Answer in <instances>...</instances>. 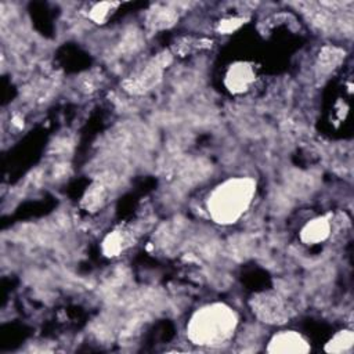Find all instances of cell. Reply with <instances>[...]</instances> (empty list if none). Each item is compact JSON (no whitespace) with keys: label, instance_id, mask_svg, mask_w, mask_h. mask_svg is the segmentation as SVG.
<instances>
[{"label":"cell","instance_id":"6da1fadb","mask_svg":"<svg viewBox=\"0 0 354 354\" xmlns=\"http://www.w3.org/2000/svg\"><path fill=\"white\" fill-rule=\"evenodd\" d=\"M254 189V181L248 177L230 178L216 187L207 201L212 218L220 224L235 223L249 207Z\"/></svg>","mask_w":354,"mask_h":354},{"label":"cell","instance_id":"52a82bcc","mask_svg":"<svg viewBox=\"0 0 354 354\" xmlns=\"http://www.w3.org/2000/svg\"><path fill=\"white\" fill-rule=\"evenodd\" d=\"M330 224L326 217H318L307 223L301 230V241L306 243H318L328 238Z\"/></svg>","mask_w":354,"mask_h":354},{"label":"cell","instance_id":"30bf717a","mask_svg":"<svg viewBox=\"0 0 354 354\" xmlns=\"http://www.w3.org/2000/svg\"><path fill=\"white\" fill-rule=\"evenodd\" d=\"M118 7V3H109V1H102L95 4L91 10L88 17L95 21L97 24H102L105 19H108V17L112 14V10Z\"/></svg>","mask_w":354,"mask_h":354},{"label":"cell","instance_id":"5b68a950","mask_svg":"<svg viewBox=\"0 0 354 354\" xmlns=\"http://www.w3.org/2000/svg\"><path fill=\"white\" fill-rule=\"evenodd\" d=\"M310 347L307 342L301 337V335L286 330L275 335L268 346V351L271 353H306Z\"/></svg>","mask_w":354,"mask_h":354},{"label":"cell","instance_id":"4fadbf2b","mask_svg":"<svg viewBox=\"0 0 354 354\" xmlns=\"http://www.w3.org/2000/svg\"><path fill=\"white\" fill-rule=\"evenodd\" d=\"M241 24H242V19L230 18V19H225L220 24V30L221 32H231V30H235Z\"/></svg>","mask_w":354,"mask_h":354},{"label":"cell","instance_id":"277c9868","mask_svg":"<svg viewBox=\"0 0 354 354\" xmlns=\"http://www.w3.org/2000/svg\"><path fill=\"white\" fill-rule=\"evenodd\" d=\"M254 311L266 322H283L288 317L282 300L277 296L263 295L254 301Z\"/></svg>","mask_w":354,"mask_h":354},{"label":"cell","instance_id":"8fae6325","mask_svg":"<svg viewBox=\"0 0 354 354\" xmlns=\"http://www.w3.org/2000/svg\"><path fill=\"white\" fill-rule=\"evenodd\" d=\"M124 238L119 231H113L104 241V252L108 256H116L123 249Z\"/></svg>","mask_w":354,"mask_h":354},{"label":"cell","instance_id":"3957f363","mask_svg":"<svg viewBox=\"0 0 354 354\" xmlns=\"http://www.w3.org/2000/svg\"><path fill=\"white\" fill-rule=\"evenodd\" d=\"M169 54H160L159 57H156V59H152L148 65H145L144 71L138 76L126 82L127 90L133 93H142L145 90H149L159 82L162 71L169 64Z\"/></svg>","mask_w":354,"mask_h":354},{"label":"cell","instance_id":"7c38bea8","mask_svg":"<svg viewBox=\"0 0 354 354\" xmlns=\"http://www.w3.org/2000/svg\"><path fill=\"white\" fill-rule=\"evenodd\" d=\"M342 58V53L336 48H330V47H326L322 50V53L319 54V64H321V68L324 71H330L335 68V65L339 64Z\"/></svg>","mask_w":354,"mask_h":354},{"label":"cell","instance_id":"9c48e42d","mask_svg":"<svg viewBox=\"0 0 354 354\" xmlns=\"http://www.w3.org/2000/svg\"><path fill=\"white\" fill-rule=\"evenodd\" d=\"M353 332L351 330H342L333 336V339L326 344V351L332 353H342L351 347L353 344Z\"/></svg>","mask_w":354,"mask_h":354},{"label":"cell","instance_id":"ba28073f","mask_svg":"<svg viewBox=\"0 0 354 354\" xmlns=\"http://www.w3.org/2000/svg\"><path fill=\"white\" fill-rule=\"evenodd\" d=\"M177 19V10L170 6H156L148 14V24L155 29L169 28Z\"/></svg>","mask_w":354,"mask_h":354},{"label":"cell","instance_id":"8992f818","mask_svg":"<svg viewBox=\"0 0 354 354\" xmlns=\"http://www.w3.org/2000/svg\"><path fill=\"white\" fill-rule=\"evenodd\" d=\"M254 80V72L248 64H235L227 72L225 84L234 93H241L249 88Z\"/></svg>","mask_w":354,"mask_h":354},{"label":"cell","instance_id":"7a4b0ae2","mask_svg":"<svg viewBox=\"0 0 354 354\" xmlns=\"http://www.w3.org/2000/svg\"><path fill=\"white\" fill-rule=\"evenodd\" d=\"M236 325L235 313L225 304H210L198 310L188 324V337L201 346L225 342Z\"/></svg>","mask_w":354,"mask_h":354}]
</instances>
